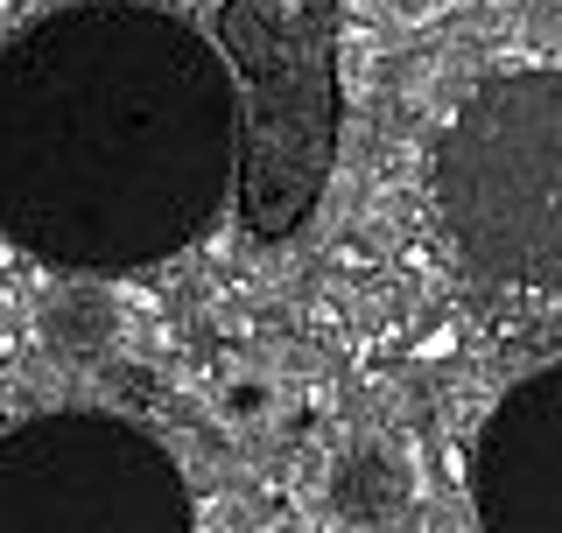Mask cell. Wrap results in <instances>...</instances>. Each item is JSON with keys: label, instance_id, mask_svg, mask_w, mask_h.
I'll use <instances>...</instances> for the list:
<instances>
[{"label": "cell", "instance_id": "1", "mask_svg": "<svg viewBox=\"0 0 562 533\" xmlns=\"http://www.w3.org/2000/svg\"><path fill=\"white\" fill-rule=\"evenodd\" d=\"M239 197V78L162 0H70L0 43V233L64 274L183 253Z\"/></svg>", "mask_w": 562, "mask_h": 533}, {"label": "cell", "instance_id": "2", "mask_svg": "<svg viewBox=\"0 0 562 533\" xmlns=\"http://www.w3.org/2000/svg\"><path fill=\"white\" fill-rule=\"evenodd\" d=\"M211 43L239 78V225L281 246L316 218L338 169V0H218Z\"/></svg>", "mask_w": 562, "mask_h": 533}, {"label": "cell", "instance_id": "3", "mask_svg": "<svg viewBox=\"0 0 562 533\" xmlns=\"http://www.w3.org/2000/svg\"><path fill=\"white\" fill-rule=\"evenodd\" d=\"M450 253L499 288H562V64L485 78L429 169Z\"/></svg>", "mask_w": 562, "mask_h": 533}, {"label": "cell", "instance_id": "4", "mask_svg": "<svg viewBox=\"0 0 562 533\" xmlns=\"http://www.w3.org/2000/svg\"><path fill=\"white\" fill-rule=\"evenodd\" d=\"M0 533H198V512L162 435L57 407L0 435Z\"/></svg>", "mask_w": 562, "mask_h": 533}, {"label": "cell", "instance_id": "5", "mask_svg": "<svg viewBox=\"0 0 562 533\" xmlns=\"http://www.w3.org/2000/svg\"><path fill=\"white\" fill-rule=\"evenodd\" d=\"M471 506L485 533H562V359L514 379L479 421Z\"/></svg>", "mask_w": 562, "mask_h": 533}, {"label": "cell", "instance_id": "6", "mask_svg": "<svg viewBox=\"0 0 562 533\" xmlns=\"http://www.w3.org/2000/svg\"><path fill=\"white\" fill-rule=\"evenodd\" d=\"M401 491H408V477H401V464H386V450H359L330 477V499H338L351 520H386V512L401 506Z\"/></svg>", "mask_w": 562, "mask_h": 533}]
</instances>
